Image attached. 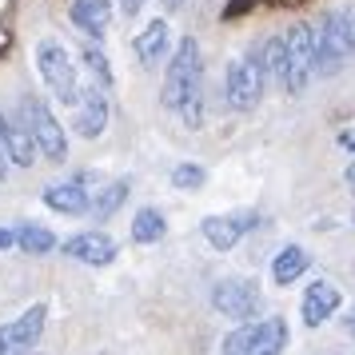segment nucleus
<instances>
[{
	"label": "nucleus",
	"instance_id": "obj_1",
	"mask_svg": "<svg viewBox=\"0 0 355 355\" xmlns=\"http://www.w3.org/2000/svg\"><path fill=\"white\" fill-rule=\"evenodd\" d=\"M160 104L184 120V128L196 132L204 124V64H200L196 36H184L176 49H172V56H168Z\"/></svg>",
	"mask_w": 355,
	"mask_h": 355
},
{
	"label": "nucleus",
	"instance_id": "obj_2",
	"mask_svg": "<svg viewBox=\"0 0 355 355\" xmlns=\"http://www.w3.org/2000/svg\"><path fill=\"white\" fill-rule=\"evenodd\" d=\"M36 68H40V80L49 84V92L56 104H64V108H76L80 104V64H76V56L68 49L64 40H56V36H44L40 44H36Z\"/></svg>",
	"mask_w": 355,
	"mask_h": 355
},
{
	"label": "nucleus",
	"instance_id": "obj_3",
	"mask_svg": "<svg viewBox=\"0 0 355 355\" xmlns=\"http://www.w3.org/2000/svg\"><path fill=\"white\" fill-rule=\"evenodd\" d=\"M311 33H315V76H320V80L339 76L343 64H347V56L355 52L347 12H323L320 24H315Z\"/></svg>",
	"mask_w": 355,
	"mask_h": 355
},
{
	"label": "nucleus",
	"instance_id": "obj_4",
	"mask_svg": "<svg viewBox=\"0 0 355 355\" xmlns=\"http://www.w3.org/2000/svg\"><path fill=\"white\" fill-rule=\"evenodd\" d=\"M284 44H288V60H284L279 88L288 96H304L311 88V80H315V33H311V24L295 20L284 33Z\"/></svg>",
	"mask_w": 355,
	"mask_h": 355
},
{
	"label": "nucleus",
	"instance_id": "obj_5",
	"mask_svg": "<svg viewBox=\"0 0 355 355\" xmlns=\"http://www.w3.org/2000/svg\"><path fill=\"white\" fill-rule=\"evenodd\" d=\"M20 116H24L28 132H33L36 152L49 164H64L68 160V132H64V124L52 116L49 104L36 96V92H28V96L20 100Z\"/></svg>",
	"mask_w": 355,
	"mask_h": 355
},
{
	"label": "nucleus",
	"instance_id": "obj_6",
	"mask_svg": "<svg viewBox=\"0 0 355 355\" xmlns=\"http://www.w3.org/2000/svg\"><path fill=\"white\" fill-rule=\"evenodd\" d=\"M263 88H268V76H263V68H259V49L252 44L248 56L240 60H232L224 72V96L227 104L236 108V112H248V108H256L259 96H263Z\"/></svg>",
	"mask_w": 355,
	"mask_h": 355
},
{
	"label": "nucleus",
	"instance_id": "obj_7",
	"mask_svg": "<svg viewBox=\"0 0 355 355\" xmlns=\"http://www.w3.org/2000/svg\"><path fill=\"white\" fill-rule=\"evenodd\" d=\"M259 304H263V291H259V284L248 279V275H224V279L211 284V307H216L224 320L252 323Z\"/></svg>",
	"mask_w": 355,
	"mask_h": 355
},
{
	"label": "nucleus",
	"instance_id": "obj_8",
	"mask_svg": "<svg viewBox=\"0 0 355 355\" xmlns=\"http://www.w3.org/2000/svg\"><path fill=\"white\" fill-rule=\"evenodd\" d=\"M44 320H49V307L44 304H33L24 307L17 320H8L0 327V355H24L33 352L40 336H44Z\"/></svg>",
	"mask_w": 355,
	"mask_h": 355
},
{
	"label": "nucleus",
	"instance_id": "obj_9",
	"mask_svg": "<svg viewBox=\"0 0 355 355\" xmlns=\"http://www.w3.org/2000/svg\"><path fill=\"white\" fill-rule=\"evenodd\" d=\"M108 116H112V104H108V88L100 84H84L80 88V104L72 108V132L80 140H96L108 128Z\"/></svg>",
	"mask_w": 355,
	"mask_h": 355
},
{
	"label": "nucleus",
	"instance_id": "obj_10",
	"mask_svg": "<svg viewBox=\"0 0 355 355\" xmlns=\"http://www.w3.org/2000/svg\"><path fill=\"white\" fill-rule=\"evenodd\" d=\"M60 252H64L68 259H76V263H88V268H108L116 259V240L108 236V232H76V236H68L64 243H60Z\"/></svg>",
	"mask_w": 355,
	"mask_h": 355
},
{
	"label": "nucleus",
	"instance_id": "obj_11",
	"mask_svg": "<svg viewBox=\"0 0 355 355\" xmlns=\"http://www.w3.org/2000/svg\"><path fill=\"white\" fill-rule=\"evenodd\" d=\"M339 307H343V295L331 279H311L304 291V300H300V315H304L307 327H320L336 315Z\"/></svg>",
	"mask_w": 355,
	"mask_h": 355
},
{
	"label": "nucleus",
	"instance_id": "obj_12",
	"mask_svg": "<svg viewBox=\"0 0 355 355\" xmlns=\"http://www.w3.org/2000/svg\"><path fill=\"white\" fill-rule=\"evenodd\" d=\"M112 0H72L68 4V20L80 28L84 36H92V40H104L108 28H112Z\"/></svg>",
	"mask_w": 355,
	"mask_h": 355
},
{
	"label": "nucleus",
	"instance_id": "obj_13",
	"mask_svg": "<svg viewBox=\"0 0 355 355\" xmlns=\"http://www.w3.org/2000/svg\"><path fill=\"white\" fill-rule=\"evenodd\" d=\"M40 200H44V208L60 211V216H88V208H92V192L84 188L80 176L64 180V184H49Z\"/></svg>",
	"mask_w": 355,
	"mask_h": 355
},
{
	"label": "nucleus",
	"instance_id": "obj_14",
	"mask_svg": "<svg viewBox=\"0 0 355 355\" xmlns=\"http://www.w3.org/2000/svg\"><path fill=\"white\" fill-rule=\"evenodd\" d=\"M132 49H136V56H140L144 68H156L160 60H168V56H172V28H168V20L156 17L144 33H136Z\"/></svg>",
	"mask_w": 355,
	"mask_h": 355
},
{
	"label": "nucleus",
	"instance_id": "obj_15",
	"mask_svg": "<svg viewBox=\"0 0 355 355\" xmlns=\"http://www.w3.org/2000/svg\"><path fill=\"white\" fill-rule=\"evenodd\" d=\"M4 156L17 164V168H33L36 156H40L33 132L24 124V116H20V120H8V116H4Z\"/></svg>",
	"mask_w": 355,
	"mask_h": 355
},
{
	"label": "nucleus",
	"instance_id": "obj_16",
	"mask_svg": "<svg viewBox=\"0 0 355 355\" xmlns=\"http://www.w3.org/2000/svg\"><path fill=\"white\" fill-rule=\"evenodd\" d=\"M307 268H311V256H307L304 243H284L272 259V284L275 288H291Z\"/></svg>",
	"mask_w": 355,
	"mask_h": 355
},
{
	"label": "nucleus",
	"instance_id": "obj_17",
	"mask_svg": "<svg viewBox=\"0 0 355 355\" xmlns=\"http://www.w3.org/2000/svg\"><path fill=\"white\" fill-rule=\"evenodd\" d=\"M291 343V331H288V320L279 315H268V320L256 323V336H252V347L248 355H284Z\"/></svg>",
	"mask_w": 355,
	"mask_h": 355
},
{
	"label": "nucleus",
	"instance_id": "obj_18",
	"mask_svg": "<svg viewBox=\"0 0 355 355\" xmlns=\"http://www.w3.org/2000/svg\"><path fill=\"white\" fill-rule=\"evenodd\" d=\"M200 232H204V240H208L216 252H232L243 236V227H240L236 216H204V220H200Z\"/></svg>",
	"mask_w": 355,
	"mask_h": 355
},
{
	"label": "nucleus",
	"instance_id": "obj_19",
	"mask_svg": "<svg viewBox=\"0 0 355 355\" xmlns=\"http://www.w3.org/2000/svg\"><path fill=\"white\" fill-rule=\"evenodd\" d=\"M128 192H132V184H128V180H112L108 188H100V192L92 196V208H88V216H92L96 224L112 220L116 211H120V204L128 200Z\"/></svg>",
	"mask_w": 355,
	"mask_h": 355
},
{
	"label": "nucleus",
	"instance_id": "obj_20",
	"mask_svg": "<svg viewBox=\"0 0 355 355\" xmlns=\"http://www.w3.org/2000/svg\"><path fill=\"white\" fill-rule=\"evenodd\" d=\"M17 248L24 256H49L60 248V240L44 224H17Z\"/></svg>",
	"mask_w": 355,
	"mask_h": 355
},
{
	"label": "nucleus",
	"instance_id": "obj_21",
	"mask_svg": "<svg viewBox=\"0 0 355 355\" xmlns=\"http://www.w3.org/2000/svg\"><path fill=\"white\" fill-rule=\"evenodd\" d=\"M164 232H168V224H164V211L160 208H140L136 216H132V243H160Z\"/></svg>",
	"mask_w": 355,
	"mask_h": 355
},
{
	"label": "nucleus",
	"instance_id": "obj_22",
	"mask_svg": "<svg viewBox=\"0 0 355 355\" xmlns=\"http://www.w3.org/2000/svg\"><path fill=\"white\" fill-rule=\"evenodd\" d=\"M284 60H288V44H284V36H272V40L259 44V68H263L268 80L279 84V76H284Z\"/></svg>",
	"mask_w": 355,
	"mask_h": 355
},
{
	"label": "nucleus",
	"instance_id": "obj_23",
	"mask_svg": "<svg viewBox=\"0 0 355 355\" xmlns=\"http://www.w3.org/2000/svg\"><path fill=\"white\" fill-rule=\"evenodd\" d=\"M80 60H84V68H88L92 84H100V88H108V92H112L116 76H112V64H108V56H104L96 44H84V49H80Z\"/></svg>",
	"mask_w": 355,
	"mask_h": 355
},
{
	"label": "nucleus",
	"instance_id": "obj_24",
	"mask_svg": "<svg viewBox=\"0 0 355 355\" xmlns=\"http://www.w3.org/2000/svg\"><path fill=\"white\" fill-rule=\"evenodd\" d=\"M208 184V172L200 168V164L192 160H184L172 168V188H180V192H196V188H204Z\"/></svg>",
	"mask_w": 355,
	"mask_h": 355
},
{
	"label": "nucleus",
	"instance_id": "obj_25",
	"mask_svg": "<svg viewBox=\"0 0 355 355\" xmlns=\"http://www.w3.org/2000/svg\"><path fill=\"white\" fill-rule=\"evenodd\" d=\"M252 336H256V320H252V323H236V327L224 336L220 352H224V355H248V347H252Z\"/></svg>",
	"mask_w": 355,
	"mask_h": 355
},
{
	"label": "nucleus",
	"instance_id": "obj_26",
	"mask_svg": "<svg viewBox=\"0 0 355 355\" xmlns=\"http://www.w3.org/2000/svg\"><path fill=\"white\" fill-rule=\"evenodd\" d=\"M12 248H17V227L0 224V256H4V252H12Z\"/></svg>",
	"mask_w": 355,
	"mask_h": 355
},
{
	"label": "nucleus",
	"instance_id": "obj_27",
	"mask_svg": "<svg viewBox=\"0 0 355 355\" xmlns=\"http://www.w3.org/2000/svg\"><path fill=\"white\" fill-rule=\"evenodd\" d=\"M4 160H8V156H4V112H0V180L8 176V168H4Z\"/></svg>",
	"mask_w": 355,
	"mask_h": 355
},
{
	"label": "nucleus",
	"instance_id": "obj_28",
	"mask_svg": "<svg viewBox=\"0 0 355 355\" xmlns=\"http://www.w3.org/2000/svg\"><path fill=\"white\" fill-rule=\"evenodd\" d=\"M140 4H144V0H120V12H124V17H136Z\"/></svg>",
	"mask_w": 355,
	"mask_h": 355
},
{
	"label": "nucleus",
	"instance_id": "obj_29",
	"mask_svg": "<svg viewBox=\"0 0 355 355\" xmlns=\"http://www.w3.org/2000/svg\"><path fill=\"white\" fill-rule=\"evenodd\" d=\"M339 148H347V152H355V132H339Z\"/></svg>",
	"mask_w": 355,
	"mask_h": 355
},
{
	"label": "nucleus",
	"instance_id": "obj_30",
	"mask_svg": "<svg viewBox=\"0 0 355 355\" xmlns=\"http://www.w3.org/2000/svg\"><path fill=\"white\" fill-rule=\"evenodd\" d=\"M192 0H164V12H180V8H188Z\"/></svg>",
	"mask_w": 355,
	"mask_h": 355
},
{
	"label": "nucleus",
	"instance_id": "obj_31",
	"mask_svg": "<svg viewBox=\"0 0 355 355\" xmlns=\"http://www.w3.org/2000/svg\"><path fill=\"white\" fill-rule=\"evenodd\" d=\"M343 331H347V336H355V304H352V311H347V320H343Z\"/></svg>",
	"mask_w": 355,
	"mask_h": 355
},
{
	"label": "nucleus",
	"instance_id": "obj_32",
	"mask_svg": "<svg viewBox=\"0 0 355 355\" xmlns=\"http://www.w3.org/2000/svg\"><path fill=\"white\" fill-rule=\"evenodd\" d=\"M343 180H347V184H352V188H355V160L347 164V172H343Z\"/></svg>",
	"mask_w": 355,
	"mask_h": 355
},
{
	"label": "nucleus",
	"instance_id": "obj_33",
	"mask_svg": "<svg viewBox=\"0 0 355 355\" xmlns=\"http://www.w3.org/2000/svg\"><path fill=\"white\" fill-rule=\"evenodd\" d=\"M347 24H352V44H355V12H347Z\"/></svg>",
	"mask_w": 355,
	"mask_h": 355
},
{
	"label": "nucleus",
	"instance_id": "obj_34",
	"mask_svg": "<svg viewBox=\"0 0 355 355\" xmlns=\"http://www.w3.org/2000/svg\"><path fill=\"white\" fill-rule=\"evenodd\" d=\"M100 355H108V352H100Z\"/></svg>",
	"mask_w": 355,
	"mask_h": 355
},
{
	"label": "nucleus",
	"instance_id": "obj_35",
	"mask_svg": "<svg viewBox=\"0 0 355 355\" xmlns=\"http://www.w3.org/2000/svg\"><path fill=\"white\" fill-rule=\"evenodd\" d=\"M24 355H28V352H24Z\"/></svg>",
	"mask_w": 355,
	"mask_h": 355
}]
</instances>
